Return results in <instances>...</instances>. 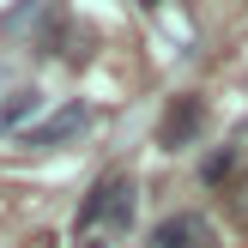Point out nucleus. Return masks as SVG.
<instances>
[{
	"mask_svg": "<svg viewBox=\"0 0 248 248\" xmlns=\"http://www.w3.org/2000/svg\"><path fill=\"white\" fill-rule=\"evenodd\" d=\"M133 218H140V182L133 176H97L91 194L79 200V218H73V236H91V230H109V236H127Z\"/></svg>",
	"mask_w": 248,
	"mask_h": 248,
	"instance_id": "nucleus-1",
	"label": "nucleus"
},
{
	"mask_svg": "<svg viewBox=\"0 0 248 248\" xmlns=\"http://www.w3.org/2000/svg\"><path fill=\"white\" fill-rule=\"evenodd\" d=\"M85 127H91V103H79V97H73V103L48 109L31 133H18V145H24V152H61V145H73Z\"/></svg>",
	"mask_w": 248,
	"mask_h": 248,
	"instance_id": "nucleus-2",
	"label": "nucleus"
},
{
	"mask_svg": "<svg viewBox=\"0 0 248 248\" xmlns=\"http://www.w3.org/2000/svg\"><path fill=\"white\" fill-rule=\"evenodd\" d=\"M145 248H218V230H212L206 212H170V218L152 224Z\"/></svg>",
	"mask_w": 248,
	"mask_h": 248,
	"instance_id": "nucleus-3",
	"label": "nucleus"
},
{
	"mask_svg": "<svg viewBox=\"0 0 248 248\" xmlns=\"http://www.w3.org/2000/svg\"><path fill=\"white\" fill-rule=\"evenodd\" d=\"M200 127H206V103L200 97H176V103L164 109V121H157V145H164V152H188L194 140H200Z\"/></svg>",
	"mask_w": 248,
	"mask_h": 248,
	"instance_id": "nucleus-4",
	"label": "nucleus"
},
{
	"mask_svg": "<svg viewBox=\"0 0 248 248\" xmlns=\"http://www.w3.org/2000/svg\"><path fill=\"white\" fill-rule=\"evenodd\" d=\"M43 115H48V97L36 91V85H12V91L0 97V140H18V133H31Z\"/></svg>",
	"mask_w": 248,
	"mask_h": 248,
	"instance_id": "nucleus-5",
	"label": "nucleus"
},
{
	"mask_svg": "<svg viewBox=\"0 0 248 248\" xmlns=\"http://www.w3.org/2000/svg\"><path fill=\"white\" fill-rule=\"evenodd\" d=\"M200 176L212 182V188H218V182H224V176H236V145H218V152H206Z\"/></svg>",
	"mask_w": 248,
	"mask_h": 248,
	"instance_id": "nucleus-6",
	"label": "nucleus"
},
{
	"mask_svg": "<svg viewBox=\"0 0 248 248\" xmlns=\"http://www.w3.org/2000/svg\"><path fill=\"white\" fill-rule=\"evenodd\" d=\"M79 248H109V242H91V236H79Z\"/></svg>",
	"mask_w": 248,
	"mask_h": 248,
	"instance_id": "nucleus-7",
	"label": "nucleus"
},
{
	"mask_svg": "<svg viewBox=\"0 0 248 248\" xmlns=\"http://www.w3.org/2000/svg\"><path fill=\"white\" fill-rule=\"evenodd\" d=\"M140 6H164V0H140Z\"/></svg>",
	"mask_w": 248,
	"mask_h": 248,
	"instance_id": "nucleus-8",
	"label": "nucleus"
},
{
	"mask_svg": "<svg viewBox=\"0 0 248 248\" xmlns=\"http://www.w3.org/2000/svg\"><path fill=\"white\" fill-rule=\"evenodd\" d=\"M0 85H6V67H0Z\"/></svg>",
	"mask_w": 248,
	"mask_h": 248,
	"instance_id": "nucleus-9",
	"label": "nucleus"
}]
</instances>
